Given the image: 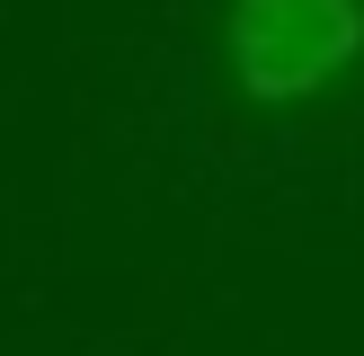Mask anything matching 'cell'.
<instances>
[{
  "mask_svg": "<svg viewBox=\"0 0 364 356\" xmlns=\"http://www.w3.org/2000/svg\"><path fill=\"white\" fill-rule=\"evenodd\" d=\"M223 71L258 116L329 98L364 71V0H223Z\"/></svg>",
  "mask_w": 364,
  "mask_h": 356,
  "instance_id": "cell-1",
  "label": "cell"
}]
</instances>
